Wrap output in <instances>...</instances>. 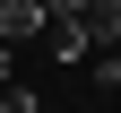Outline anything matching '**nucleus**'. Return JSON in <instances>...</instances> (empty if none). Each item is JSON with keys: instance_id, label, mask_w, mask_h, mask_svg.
I'll use <instances>...</instances> for the list:
<instances>
[{"instance_id": "f257e3e1", "label": "nucleus", "mask_w": 121, "mask_h": 113, "mask_svg": "<svg viewBox=\"0 0 121 113\" xmlns=\"http://www.w3.org/2000/svg\"><path fill=\"white\" fill-rule=\"evenodd\" d=\"M43 0H0V44H26V35H43Z\"/></svg>"}, {"instance_id": "f03ea898", "label": "nucleus", "mask_w": 121, "mask_h": 113, "mask_svg": "<svg viewBox=\"0 0 121 113\" xmlns=\"http://www.w3.org/2000/svg\"><path fill=\"white\" fill-rule=\"evenodd\" d=\"M43 35H52V52H60V61H86V52H95V35H86L78 18H52Z\"/></svg>"}, {"instance_id": "7ed1b4c3", "label": "nucleus", "mask_w": 121, "mask_h": 113, "mask_svg": "<svg viewBox=\"0 0 121 113\" xmlns=\"http://www.w3.org/2000/svg\"><path fill=\"white\" fill-rule=\"evenodd\" d=\"M95 78H104V87H121V44H104V52H95Z\"/></svg>"}, {"instance_id": "20e7f679", "label": "nucleus", "mask_w": 121, "mask_h": 113, "mask_svg": "<svg viewBox=\"0 0 121 113\" xmlns=\"http://www.w3.org/2000/svg\"><path fill=\"white\" fill-rule=\"evenodd\" d=\"M0 113H35V96H26L17 78H9V87H0Z\"/></svg>"}, {"instance_id": "39448f33", "label": "nucleus", "mask_w": 121, "mask_h": 113, "mask_svg": "<svg viewBox=\"0 0 121 113\" xmlns=\"http://www.w3.org/2000/svg\"><path fill=\"white\" fill-rule=\"evenodd\" d=\"M78 9H86V0H43V18H78Z\"/></svg>"}, {"instance_id": "423d86ee", "label": "nucleus", "mask_w": 121, "mask_h": 113, "mask_svg": "<svg viewBox=\"0 0 121 113\" xmlns=\"http://www.w3.org/2000/svg\"><path fill=\"white\" fill-rule=\"evenodd\" d=\"M9 78H17V70H9V44H0V87H9Z\"/></svg>"}]
</instances>
